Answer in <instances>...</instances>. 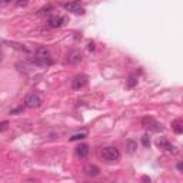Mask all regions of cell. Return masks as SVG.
<instances>
[{
  "instance_id": "cell-1",
  "label": "cell",
  "mask_w": 183,
  "mask_h": 183,
  "mask_svg": "<svg viewBox=\"0 0 183 183\" xmlns=\"http://www.w3.org/2000/svg\"><path fill=\"white\" fill-rule=\"evenodd\" d=\"M34 63H36V65H40V66H50V65H53V59H52L50 52H49L47 47L42 46V47L37 49Z\"/></svg>"
},
{
  "instance_id": "cell-2",
  "label": "cell",
  "mask_w": 183,
  "mask_h": 183,
  "mask_svg": "<svg viewBox=\"0 0 183 183\" xmlns=\"http://www.w3.org/2000/svg\"><path fill=\"white\" fill-rule=\"evenodd\" d=\"M102 157L107 162H116V160L120 159V152L115 146H109V147H105L102 150Z\"/></svg>"
},
{
  "instance_id": "cell-3",
  "label": "cell",
  "mask_w": 183,
  "mask_h": 183,
  "mask_svg": "<svg viewBox=\"0 0 183 183\" xmlns=\"http://www.w3.org/2000/svg\"><path fill=\"white\" fill-rule=\"evenodd\" d=\"M142 125L145 126L146 129H149L150 132H162L163 130L162 123H159L157 120H155L153 117H149V116L142 119Z\"/></svg>"
},
{
  "instance_id": "cell-4",
  "label": "cell",
  "mask_w": 183,
  "mask_h": 183,
  "mask_svg": "<svg viewBox=\"0 0 183 183\" xmlns=\"http://www.w3.org/2000/svg\"><path fill=\"white\" fill-rule=\"evenodd\" d=\"M40 105H42V99L36 93H30V95H27L26 99H24V106L29 109H36Z\"/></svg>"
},
{
  "instance_id": "cell-5",
  "label": "cell",
  "mask_w": 183,
  "mask_h": 183,
  "mask_svg": "<svg viewBox=\"0 0 183 183\" xmlns=\"http://www.w3.org/2000/svg\"><path fill=\"white\" fill-rule=\"evenodd\" d=\"M87 80L89 77L86 75H76L75 77H73V80H72V87L75 89V90H80V89H83L86 85H87Z\"/></svg>"
},
{
  "instance_id": "cell-6",
  "label": "cell",
  "mask_w": 183,
  "mask_h": 183,
  "mask_svg": "<svg viewBox=\"0 0 183 183\" xmlns=\"http://www.w3.org/2000/svg\"><path fill=\"white\" fill-rule=\"evenodd\" d=\"M65 9L70 13H75V14H85V7L80 6V3L77 2H70V3H66L65 4Z\"/></svg>"
},
{
  "instance_id": "cell-7",
  "label": "cell",
  "mask_w": 183,
  "mask_h": 183,
  "mask_svg": "<svg viewBox=\"0 0 183 183\" xmlns=\"http://www.w3.org/2000/svg\"><path fill=\"white\" fill-rule=\"evenodd\" d=\"M66 19L62 16H50L47 19V26L52 27V29H57V27H62L65 24Z\"/></svg>"
},
{
  "instance_id": "cell-8",
  "label": "cell",
  "mask_w": 183,
  "mask_h": 183,
  "mask_svg": "<svg viewBox=\"0 0 183 183\" xmlns=\"http://www.w3.org/2000/svg\"><path fill=\"white\" fill-rule=\"evenodd\" d=\"M83 172H85L86 176L95 177V176H97L99 173H100V169H99V166H96V165L89 163V165H86V166L83 167Z\"/></svg>"
},
{
  "instance_id": "cell-9",
  "label": "cell",
  "mask_w": 183,
  "mask_h": 183,
  "mask_svg": "<svg viewBox=\"0 0 183 183\" xmlns=\"http://www.w3.org/2000/svg\"><path fill=\"white\" fill-rule=\"evenodd\" d=\"M80 60H82V53L79 50H72L67 54V62L70 65H77V63H80Z\"/></svg>"
},
{
  "instance_id": "cell-10",
  "label": "cell",
  "mask_w": 183,
  "mask_h": 183,
  "mask_svg": "<svg viewBox=\"0 0 183 183\" xmlns=\"http://www.w3.org/2000/svg\"><path fill=\"white\" fill-rule=\"evenodd\" d=\"M89 152H90V149H89V145H86V143H82L76 147V155L79 157H86L89 155Z\"/></svg>"
},
{
  "instance_id": "cell-11",
  "label": "cell",
  "mask_w": 183,
  "mask_h": 183,
  "mask_svg": "<svg viewBox=\"0 0 183 183\" xmlns=\"http://www.w3.org/2000/svg\"><path fill=\"white\" fill-rule=\"evenodd\" d=\"M126 149H127V152L129 153H135L136 149H137V143H136L135 140H132V139L126 140Z\"/></svg>"
},
{
  "instance_id": "cell-12",
  "label": "cell",
  "mask_w": 183,
  "mask_h": 183,
  "mask_svg": "<svg viewBox=\"0 0 183 183\" xmlns=\"http://www.w3.org/2000/svg\"><path fill=\"white\" fill-rule=\"evenodd\" d=\"M172 127L175 130V133H177V135H182L183 133V127H182V122L180 120H175L172 123Z\"/></svg>"
},
{
  "instance_id": "cell-13",
  "label": "cell",
  "mask_w": 183,
  "mask_h": 183,
  "mask_svg": "<svg viewBox=\"0 0 183 183\" xmlns=\"http://www.w3.org/2000/svg\"><path fill=\"white\" fill-rule=\"evenodd\" d=\"M86 136H87V133L86 132H82V133H76V135H73L70 137L72 142H75V140H80V139H85Z\"/></svg>"
},
{
  "instance_id": "cell-14",
  "label": "cell",
  "mask_w": 183,
  "mask_h": 183,
  "mask_svg": "<svg viewBox=\"0 0 183 183\" xmlns=\"http://www.w3.org/2000/svg\"><path fill=\"white\" fill-rule=\"evenodd\" d=\"M136 85H137V76L132 75L129 77V80H127V86H129V87H135Z\"/></svg>"
},
{
  "instance_id": "cell-15",
  "label": "cell",
  "mask_w": 183,
  "mask_h": 183,
  "mask_svg": "<svg viewBox=\"0 0 183 183\" xmlns=\"http://www.w3.org/2000/svg\"><path fill=\"white\" fill-rule=\"evenodd\" d=\"M167 143H169V142H167V139H166V137H159V139L156 140V145L159 146L160 149H165V146H166Z\"/></svg>"
},
{
  "instance_id": "cell-16",
  "label": "cell",
  "mask_w": 183,
  "mask_h": 183,
  "mask_svg": "<svg viewBox=\"0 0 183 183\" xmlns=\"http://www.w3.org/2000/svg\"><path fill=\"white\" fill-rule=\"evenodd\" d=\"M165 150H167V152L172 153V155H177V149L173 145H170V143H167V145L165 146Z\"/></svg>"
},
{
  "instance_id": "cell-17",
  "label": "cell",
  "mask_w": 183,
  "mask_h": 183,
  "mask_svg": "<svg viewBox=\"0 0 183 183\" xmlns=\"http://www.w3.org/2000/svg\"><path fill=\"white\" fill-rule=\"evenodd\" d=\"M142 145L145 146V147H150V137H149V135H143L142 136Z\"/></svg>"
},
{
  "instance_id": "cell-18",
  "label": "cell",
  "mask_w": 183,
  "mask_h": 183,
  "mask_svg": "<svg viewBox=\"0 0 183 183\" xmlns=\"http://www.w3.org/2000/svg\"><path fill=\"white\" fill-rule=\"evenodd\" d=\"M50 10H53V6H50V4H49V6H44V7H42L40 10H39V14H40V16H43L44 13H49V12Z\"/></svg>"
},
{
  "instance_id": "cell-19",
  "label": "cell",
  "mask_w": 183,
  "mask_h": 183,
  "mask_svg": "<svg viewBox=\"0 0 183 183\" xmlns=\"http://www.w3.org/2000/svg\"><path fill=\"white\" fill-rule=\"evenodd\" d=\"M10 46H13L14 49H17V50L20 52H24V53H29V50H27L24 46H22V44H17V43H10Z\"/></svg>"
},
{
  "instance_id": "cell-20",
  "label": "cell",
  "mask_w": 183,
  "mask_h": 183,
  "mask_svg": "<svg viewBox=\"0 0 183 183\" xmlns=\"http://www.w3.org/2000/svg\"><path fill=\"white\" fill-rule=\"evenodd\" d=\"M7 129H9V122H7V120L0 123V132H4V130H7Z\"/></svg>"
},
{
  "instance_id": "cell-21",
  "label": "cell",
  "mask_w": 183,
  "mask_h": 183,
  "mask_svg": "<svg viewBox=\"0 0 183 183\" xmlns=\"http://www.w3.org/2000/svg\"><path fill=\"white\" fill-rule=\"evenodd\" d=\"M27 2H29V0H16V4L19 7H23V6H26L27 4Z\"/></svg>"
},
{
  "instance_id": "cell-22",
  "label": "cell",
  "mask_w": 183,
  "mask_h": 183,
  "mask_svg": "<svg viewBox=\"0 0 183 183\" xmlns=\"http://www.w3.org/2000/svg\"><path fill=\"white\" fill-rule=\"evenodd\" d=\"M22 112H23V107H17V109L10 110V115H16V113H22Z\"/></svg>"
},
{
  "instance_id": "cell-23",
  "label": "cell",
  "mask_w": 183,
  "mask_h": 183,
  "mask_svg": "<svg viewBox=\"0 0 183 183\" xmlns=\"http://www.w3.org/2000/svg\"><path fill=\"white\" fill-rule=\"evenodd\" d=\"M87 49L93 52V50H95V43H93V42H90V43H89V46H87Z\"/></svg>"
},
{
  "instance_id": "cell-24",
  "label": "cell",
  "mask_w": 183,
  "mask_h": 183,
  "mask_svg": "<svg viewBox=\"0 0 183 183\" xmlns=\"http://www.w3.org/2000/svg\"><path fill=\"white\" fill-rule=\"evenodd\" d=\"M177 170H179V172H182V170H183V165H182V163H177Z\"/></svg>"
},
{
  "instance_id": "cell-25",
  "label": "cell",
  "mask_w": 183,
  "mask_h": 183,
  "mask_svg": "<svg viewBox=\"0 0 183 183\" xmlns=\"http://www.w3.org/2000/svg\"><path fill=\"white\" fill-rule=\"evenodd\" d=\"M142 180H143V182H150V177L149 176H143Z\"/></svg>"
},
{
  "instance_id": "cell-26",
  "label": "cell",
  "mask_w": 183,
  "mask_h": 183,
  "mask_svg": "<svg viewBox=\"0 0 183 183\" xmlns=\"http://www.w3.org/2000/svg\"><path fill=\"white\" fill-rule=\"evenodd\" d=\"M10 0H0V4H7Z\"/></svg>"
},
{
  "instance_id": "cell-27",
  "label": "cell",
  "mask_w": 183,
  "mask_h": 183,
  "mask_svg": "<svg viewBox=\"0 0 183 183\" xmlns=\"http://www.w3.org/2000/svg\"><path fill=\"white\" fill-rule=\"evenodd\" d=\"M2 59H3V54H2V52H0V60H2Z\"/></svg>"
}]
</instances>
